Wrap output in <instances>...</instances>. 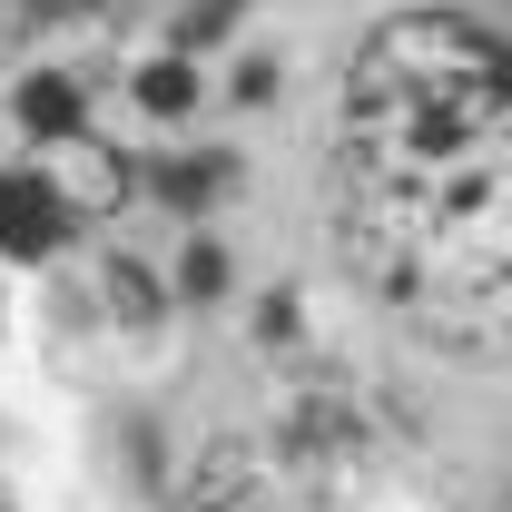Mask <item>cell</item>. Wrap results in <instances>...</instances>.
I'll use <instances>...</instances> for the list:
<instances>
[{
	"label": "cell",
	"instance_id": "6da1fadb",
	"mask_svg": "<svg viewBox=\"0 0 512 512\" xmlns=\"http://www.w3.org/2000/svg\"><path fill=\"white\" fill-rule=\"evenodd\" d=\"M335 197L375 296L444 345H512V10H404L355 50Z\"/></svg>",
	"mask_w": 512,
	"mask_h": 512
},
{
	"label": "cell",
	"instance_id": "7a4b0ae2",
	"mask_svg": "<svg viewBox=\"0 0 512 512\" xmlns=\"http://www.w3.org/2000/svg\"><path fill=\"white\" fill-rule=\"evenodd\" d=\"M60 227H69V207L40 168H0V256H50Z\"/></svg>",
	"mask_w": 512,
	"mask_h": 512
},
{
	"label": "cell",
	"instance_id": "3957f363",
	"mask_svg": "<svg viewBox=\"0 0 512 512\" xmlns=\"http://www.w3.org/2000/svg\"><path fill=\"white\" fill-rule=\"evenodd\" d=\"M20 119L40 128V138H69V128H79V89H69V79H50V69H40V79L20 89Z\"/></svg>",
	"mask_w": 512,
	"mask_h": 512
},
{
	"label": "cell",
	"instance_id": "277c9868",
	"mask_svg": "<svg viewBox=\"0 0 512 512\" xmlns=\"http://www.w3.org/2000/svg\"><path fill=\"white\" fill-rule=\"evenodd\" d=\"M188 99H197V89H188V69H178V60H148V69H138V109H148V119H178Z\"/></svg>",
	"mask_w": 512,
	"mask_h": 512
},
{
	"label": "cell",
	"instance_id": "5b68a950",
	"mask_svg": "<svg viewBox=\"0 0 512 512\" xmlns=\"http://www.w3.org/2000/svg\"><path fill=\"white\" fill-rule=\"evenodd\" d=\"M217 178H227V168H207V158H188V168H168V197H178V207H197V197L217 188Z\"/></svg>",
	"mask_w": 512,
	"mask_h": 512
},
{
	"label": "cell",
	"instance_id": "8992f818",
	"mask_svg": "<svg viewBox=\"0 0 512 512\" xmlns=\"http://www.w3.org/2000/svg\"><path fill=\"white\" fill-rule=\"evenodd\" d=\"M227 286V266H217V247H188V296H217Z\"/></svg>",
	"mask_w": 512,
	"mask_h": 512
}]
</instances>
